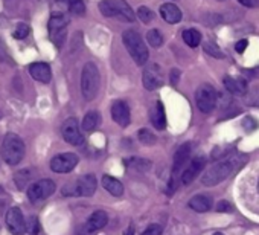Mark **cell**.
<instances>
[{
    "label": "cell",
    "mask_w": 259,
    "mask_h": 235,
    "mask_svg": "<svg viewBox=\"0 0 259 235\" xmlns=\"http://www.w3.org/2000/svg\"><path fill=\"white\" fill-rule=\"evenodd\" d=\"M245 162H247V156H244L241 153L232 154L230 157L221 160V162L209 168L204 172L201 182L204 187H215V185L224 182L230 174H233V172H237Z\"/></svg>",
    "instance_id": "cell-1"
},
{
    "label": "cell",
    "mask_w": 259,
    "mask_h": 235,
    "mask_svg": "<svg viewBox=\"0 0 259 235\" xmlns=\"http://www.w3.org/2000/svg\"><path fill=\"white\" fill-rule=\"evenodd\" d=\"M24 153H26V147H24V142L20 136H17L16 133L5 134L0 154L8 165H19L24 157Z\"/></svg>",
    "instance_id": "cell-2"
},
{
    "label": "cell",
    "mask_w": 259,
    "mask_h": 235,
    "mask_svg": "<svg viewBox=\"0 0 259 235\" xmlns=\"http://www.w3.org/2000/svg\"><path fill=\"white\" fill-rule=\"evenodd\" d=\"M100 84H101V77L100 70H98L96 64L89 61L82 67L81 73V92L84 100L92 101L96 98L98 92H100Z\"/></svg>",
    "instance_id": "cell-3"
},
{
    "label": "cell",
    "mask_w": 259,
    "mask_h": 235,
    "mask_svg": "<svg viewBox=\"0 0 259 235\" xmlns=\"http://www.w3.org/2000/svg\"><path fill=\"white\" fill-rule=\"evenodd\" d=\"M122 42H124L127 51L130 52L131 58L134 60L136 64L143 66L148 61V47L143 43L142 37L136 32V31H125L124 35H122Z\"/></svg>",
    "instance_id": "cell-4"
},
{
    "label": "cell",
    "mask_w": 259,
    "mask_h": 235,
    "mask_svg": "<svg viewBox=\"0 0 259 235\" xmlns=\"http://www.w3.org/2000/svg\"><path fill=\"white\" fill-rule=\"evenodd\" d=\"M100 11L105 17H116L122 21H134L136 14L125 0H102Z\"/></svg>",
    "instance_id": "cell-5"
},
{
    "label": "cell",
    "mask_w": 259,
    "mask_h": 235,
    "mask_svg": "<svg viewBox=\"0 0 259 235\" xmlns=\"http://www.w3.org/2000/svg\"><path fill=\"white\" fill-rule=\"evenodd\" d=\"M98 180L93 174L82 176L78 180L67 183L63 188V195H78V197H92L96 191Z\"/></svg>",
    "instance_id": "cell-6"
},
{
    "label": "cell",
    "mask_w": 259,
    "mask_h": 235,
    "mask_svg": "<svg viewBox=\"0 0 259 235\" xmlns=\"http://www.w3.org/2000/svg\"><path fill=\"white\" fill-rule=\"evenodd\" d=\"M67 24H69V20L63 12H54V14L51 16V19H49V24H47L49 37H51L54 44L58 46V47H61L63 43L66 42Z\"/></svg>",
    "instance_id": "cell-7"
},
{
    "label": "cell",
    "mask_w": 259,
    "mask_h": 235,
    "mask_svg": "<svg viewBox=\"0 0 259 235\" xmlns=\"http://www.w3.org/2000/svg\"><path fill=\"white\" fill-rule=\"evenodd\" d=\"M217 100H218L217 90L211 84H201L195 92L197 107L203 113H212L214 108L217 107Z\"/></svg>",
    "instance_id": "cell-8"
},
{
    "label": "cell",
    "mask_w": 259,
    "mask_h": 235,
    "mask_svg": "<svg viewBox=\"0 0 259 235\" xmlns=\"http://www.w3.org/2000/svg\"><path fill=\"white\" fill-rule=\"evenodd\" d=\"M191 156V144H183L179 147V150L174 154V160H172V172H171V180H169V194L174 192L176 190V180L179 176H181V172L184 170V165L188 164Z\"/></svg>",
    "instance_id": "cell-9"
},
{
    "label": "cell",
    "mask_w": 259,
    "mask_h": 235,
    "mask_svg": "<svg viewBox=\"0 0 259 235\" xmlns=\"http://www.w3.org/2000/svg\"><path fill=\"white\" fill-rule=\"evenodd\" d=\"M57 187L54 180L51 179H41V180H37L32 185H29L28 188V199L31 203H39L47 197H51L55 192Z\"/></svg>",
    "instance_id": "cell-10"
},
{
    "label": "cell",
    "mask_w": 259,
    "mask_h": 235,
    "mask_svg": "<svg viewBox=\"0 0 259 235\" xmlns=\"http://www.w3.org/2000/svg\"><path fill=\"white\" fill-rule=\"evenodd\" d=\"M80 162V159L75 153H61L52 157L51 160V170L58 174H66L70 172Z\"/></svg>",
    "instance_id": "cell-11"
},
{
    "label": "cell",
    "mask_w": 259,
    "mask_h": 235,
    "mask_svg": "<svg viewBox=\"0 0 259 235\" xmlns=\"http://www.w3.org/2000/svg\"><path fill=\"white\" fill-rule=\"evenodd\" d=\"M61 134L67 144L70 145H82L84 142V136L80 130V124L77 121V118H69L63 122V127H61Z\"/></svg>",
    "instance_id": "cell-12"
},
{
    "label": "cell",
    "mask_w": 259,
    "mask_h": 235,
    "mask_svg": "<svg viewBox=\"0 0 259 235\" xmlns=\"http://www.w3.org/2000/svg\"><path fill=\"white\" fill-rule=\"evenodd\" d=\"M108 223V215L104 211H95L89 220L85 221V225L78 231L77 235H92L98 231H101L102 228H105V225Z\"/></svg>",
    "instance_id": "cell-13"
},
{
    "label": "cell",
    "mask_w": 259,
    "mask_h": 235,
    "mask_svg": "<svg viewBox=\"0 0 259 235\" xmlns=\"http://www.w3.org/2000/svg\"><path fill=\"white\" fill-rule=\"evenodd\" d=\"M6 226L14 235H21L26 232V221L20 208H11L6 213Z\"/></svg>",
    "instance_id": "cell-14"
},
{
    "label": "cell",
    "mask_w": 259,
    "mask_h": 235,
    "mask_svg": "<svg viewBox=\"0 0 259 235\" xmlns=\"http://www.w3.org/2000/svg\"><path fill=\"white\" fill-rule=\"evenodd\" d=\"M142 81H143V87L146 90H156V89H159L160 85L163 84L162 69H160L157 64L146 66V69L143 70V75H142Z\"/></svg>",
    "instance_id": "cell-15"
},
{
    "label": "cell",
    "mask_w": 259,
    "mask_h": 235,
    "mask_svg": "<svg viewBox=\"0 0 259 235\" xmlns=\"http://www.w3.org/2000/svg\"><path fill=\"white\" fill-rule=\"evenodd\" d=\"M206 167V157L204 156H197L194 157L191 162L188 164V167L183 170L181 172V183L183 185H189L192 183L197 176L203 171V168Z\"/></svg>",
    "instance_id": "cell-16"
},
{
    "label": "cell",
    "mask_w": 259,
    "mask_h": 235,
    "mask_svg": "<svg viewBox=\"0 0 259 235\" xmlns=\"http://www.w3.org/2000/svg\"><path fill=\"white\" fill-rule=\"evenodd\" d=\"M112 118L120 127H127L130 124V107L125 101H115L112 106Z\"/></svg>",
    "instance_id": "cell-17"
},
{
    "label": "cell",
    "mask_w": 259,
    "mask_h": 235,
    "mask_svg": "<svg viewBox=\"0 0 259 235\" xmlns=\"http://www.w3.org/2000/svg\"><path fill=\"white\" fill-rule=\"evenodd\" d=\"M29 73L31 77L40 83H49L52 78V70L46 63H32L29 66Z\"/></svg>",
    "instance_id": "cell-18"
},
{
    "label": "cell",
    "mask_w": 259,
    "mask_h": 235,
    "mask_svg": "<svg viewBox=\"0 0 259 235\" xmlns=\"http://www.w3.org/2000/svg\"><path fill=\"white\" fill-rule=\"evenodd\" d=\"M160 16L166 23L176 24L181 20V11L174 3H163L160 6Z\"/></svg>",
    "instance_id": "cell-19"
},
{
    "label": "cell",
    "mask_w": 259,
    "mask_h": 235,
    "mask_svg": "<svg viewBox=\"0 0 259 235\" xmlns=\"http://www.w3.org/2000/svg\"><path fill=\"white\" fill-rule=\"evenodd\" d=\"M224 87L229 93L235 95V96H242L247 93V83L239 78L224 77Z\"/></svg>",
    "instance_id": "cell-20"
},
{
    "label": "cell",
    "mask_w": 259,
    "mask_h": 235,
    "mask_svg": "<svg viewBox=\"0 0 259 235\" xmlns=\"http://www.w3.org/2000/svg\"><path fill=\"white\" fill-rule=\"evenodd\" d=\"M189 208L197 213H207L212 208V197L206 194H197L189 200Z\"/></svg>",
    "instance_id": "cell-21"
},
{
    "label": "cell",
    "mask_w": 259,
    "mask_h": 235,
    "mask_svg": "<svg viewBox=\"0 0 259 235\" xmlns=\"http://www.w3.org/2000/svg\"><path fill=\"white\" fill-rule=\"evenodd\" d=\"M151 122H153V126L159 130H163L166 127V115H165V107L163 104L157 101L154 104V107L151 108Z\"/></svg>",
    "instance_id": "cell-22"
},
{
    "label": "cell",
    "mask_w": 259,
    "mask_h": 235,
    "mask_svg": "<svg viewBox=\"0 0 259 235\" xmlns=\"http://www.w3.org/2000/svg\"><path fill=\"white\" fill-rule=\"evenodd\" d=\"M102 187L115 197H120L124 194V185H122L118 179L112 177V176H104L102 177Z\"/></svg>",
    "instance_id": "cell-23"
},
{
    "label": "cell",
    "mask_w": 259,
    "mask_h": 235,
    "mask_svg": "<svg viewBox=\"0 0 259 235\" xmlns=\"http://www.w3.org/2000/svg\"><path fill=\"white\" fill-rule=\"evenodd\" d=\"M101 122V115L96 112V110H92V112H87L82 119V130L84 131H93L96 130V127L100 126Z\"/></svg>",
    "instance_id": "cell-24"
},
{
    "label": "cell",
    "mask_w": 259,
    "mask_h": 235,
    "mask_svg": "<svg viewBox=\"0 0 259 235\" xmlns=\"http://www.w3.org/2000/svg\"><path fill=\"white\" fill-rule=\"evenodd\" d=\"M183 40L189 47H197L201 43V32L197 29H186L183 31Z\"/></svg>",
    "instance_id": "cell-25"
},
{
    "label": "cell",
    "mask_w": 259,
    "mask_h": 235,
    "mask_svg": "<svg viewBox=\"0 0 259 235\" xmlns=\"http://www.w3.org/2000/svg\"><path fill=\"white\" fill-rule=\"evenodd\" d=\"M67 9L75 16H82L85 12V5L82 0H63Z\"/></svg>",
    "instance_id": "cell-26"
},
{
    "label": "cell",
    "mask_w": 259,
    "mask_h": 235,
    "mask_svg": "<svg viewBox=\"0 0 259 235\" xmlns=\"http://www.w3.org/2000/svg\"><path fill=\"white\" fill-rule=\"evenodd\" d=\"M245 104L252 107H259V84H255L245 93Z\"/></svg>",
    "instance_id": "cell-27"
},
{
    "label": "cell",
    "mask_w": 259,
    "mask_h": 235,
    "mask_svg": "<svg viewBox=\"0 0 259 235\" xmlns=\"http://www.w3.org/2000/svg\"><path fill=\"white\" fill-rule=\"evenodd\" d=\"M146 39H148V44H151V46L156 47V49H159V47L163 46V37H162V34H160L159 29L148 31Z\"/></svg>",
    "instance_id": "cell-28"
},
{
    "label": "cell",
    "mask_w": 259,
    "mask_h": 235,
    "mask_svg": "<svg viewBox=\"0 0 259 235\" xmlns=\"http://www.w3.org/2000/svg\"><path fill=\"white\" fill-rule=\"evenodd\" d=\"M203 47H204V52L209 54V57H214V58H218V60L224 58V52L221 51V49L218 47V44H215L214 42H206L203 44Z\"/></svg>",
    "instance_id": "cell-29"
},
{
    "label": "cell",
    "mask_w": 259,
    "mask_h": 235,
    "mask_svg": "<svg viewBox=\"0 0 259 235\" xmlns=\"http://www.w3.org/2000/svg\"><path fill=\"white\" fill-rule=\"evenodd\" d=\"M138 138L139 141L143 144V145H154L157 142V138H156V134L150 130H146V128H140L139 133H138Z\"/></svg>",
    "instance_id": "cell-30"
},
{
    "label": "cell",
    "mask_w": 259,
    "mask_h": 235,
    "mask_svg": "<svg viewBox=\"0 0 259 235\" xmlns=\"http://www.w3.org/2000/svg\"><path fill=\"white\" fill-rule=\"evenodd\" d=\"M29 32H31V28L28 26L26 23H19L16 26V29L12 31V37L17 39V40H23V39H26V37L29 35Z\"/></svg>",
    "instance_id": "cell-31"
},
{
    "label": "cell",
    "mask_w": 259,
    "mask_h": 235,
    "mask_svg": "<svg viewBox=\"0 0 259 235\" xmlns=\"http://www.w3.org/2000/svg\"><path fill=\"white\" fill-rule=\"evenodd\" d=\"M138 17L139 20H142L143 23H150L154 20V12L150 9V8H146V6H140L138 9Z\"/></svg>",
    "instance_id": "cell-32"
},
{
    "label": "cell",
    "mask_w": 259,
    "mask_h": 235,
    "mask_svg": "<svg viewBox=\"0 0 259 235\" xmlns=\"http://www.w3.org/2000/svg\"><path fill=\"white\" fill-rule=\"evenodd\" d=\"M130 165H131V168L140 170V171H148V170L151 168V162H150V160H140V159H131L130 160Z\"/></svg>",
    "instance_id": "cell-33"
},
{
    "label": "cell",
    "mask_w": 259,
    "mask_h": 235,
    "mask_svg": "<svg viewBox=\"0 0 259 235\" xmlns=\"http://www.w3.org/2000/svg\"><path fill=\"white\" fill-rule=\"evenodd\" d=\"M14 180H16L17 188L23 190L24 187H26V182L29 180V172H28V171H20V172H17V174L14 176Z\"/></svg>",
    "instance_id": "cell-34"
},
{
    "label": "cell",
    "mask_w": 259,
    "mask_h": 235,
    "mask_svg": "<svg viewBox=\"0 0 259 235\" xmlns=\"http://www.w3.org/2000/svg\"><path fill=\"white\" fill-rule=\"evenodd\" d=\"M26 231L29 232V234H39V231H40V225H39V220H37V217H31L29 220H28V223H26Z\"/></svg>",
    "instance_id": "cell-35"
},
{
    "label": "cell",
    "mask_w": 259,
    "mask_h": 235,
    "mask_svg": "<svg viewBox=\"0 0 259 235\" xmlns=\"http://www.w3.org/2000/svg\"><path fill=\"white\" fill-rule=\"evenodd\" d=\"M162 226L160 225H151V226H148L143 232H142V235H162Z\"/></svg>",
    "instance_id": "cell-36"
},
{
    "label": "cell",
    "mask_w": 259,
    "mask_h": 235,
    "mask_svg": "<svg viewBox=\"0 0 259 235\" xmlns=\"http://www.w3.org/2000/svg\"><path fill=\"white\" fill-rule=\"evenodd\" d=\"M242 127H244L245 130H249V131H253V130L258 127V122H256L252 116H247V118L242 119Z\"/></svg>",
    "instance_id": "cell-37"
},
{
    "label": "cell",
    "mask_w": 259,
    "mask_h": 235,
    "mask_svg": "<svg viewBox=\"0 0 259 235\" xmlns=\"http://www.w3.org/2000/svg\"><path fill=\"white\" fill-rule=\"evenodd\" d=\"M217 211L218 213H232L233 211V206L227 202V200H221L217 206Z\"/></svg>",
    "instance_id": "cell-38"
},
{
    "label": "cell",
    "mask_w": 259,
    "mask_h": 235,
    "mask_svg": "<svg viewBox=\"0 0 259 235\" xmlns=\"http://www.w3.org/2000/svg\"><path fill=\"white\" fill-rule=\"evenodd\" d=\"M0 60H2V61H9L11 60L8 51H6V46L3 44L2 40H0Z\"/></svg>",
    "instance_id": "cell-39"
},
{
    "label": "cell",
    "mask_w": 259,
    "mask_h": 235,
    "mask_svg": "<svg viewBox=\"0 0 259 235\" xmlns=\"http://www.w3.org/2000/svg\"><path fill=\"white\" fill-rule=\"evenodd\" d=\"M238 2L245 8H258L259 6V0H238Z\"/></svg>",
    "instance_id": "cell-40"
},
{
    "label": "cell",
    "mask_w": 259,
    "mask_h": 235,
    "mask_svg": "<svg viewBox=\"0 0 259 235\" xmlns=\"http://www.w3.org/2000/svg\"><path fill=\"white\" fill-rule=\"evenodd\" d=\"M247 44H249L247 40H239V42L237 43V46H235V51H237L238 54H242L245 49H247Z\"/></svg>",
    "instance_id": "cell-41"
},
{
    "label": "cell",
    "mask_w": 259,
    "mask_h": 235,
    "mask_svg": "<svg viewBox=\"0 0 259 235\" xmlns=\"http://www.w3.org/2000/svg\"><path fill=\"white\" fill-rule=\"evenodd\" d=\"M177 80H179V70L177 69H172V72H171V83H177Z\"/></svg>",
    "instance_id": "cell-42"
},
{
    "label": "cell",
    "mask_w": 259,
    "mask_h": 235,
    "mask_svg": "<svg viewBox=\"0 0 259 235\" xmlns=\"http://www.w3.org/2000/svg\"><path fill=\"white\" fill-rule=\"evenodd\" d=\"M133 231H134V229H133V226L130 225V228L127 229V232H125L124 235H133Z\"/></svg>",
    "instance_id": "cell-43"
},
{
    "label": "cell",
    "mask_w": 259,
    "mask_h": 235,
    "mask_svg": "<svg viewBox=\"0 0 259 235\" xmlns=\"http://www.w3.org/2000/svg\"><path fill=\"white\" fill-rule=\"evenodd\" d=\"M256 190H258V192H259V179H258V185H256Z\"/></svg>",
    "instance_id": "cell-44"
},
{
    "label": "cell",
    "mask_w": 259,
    "mask_h": 235,
    "mask_svg": "<svg viewBox=\"0 0 259 235\" xmlns=\"http://www.w3.org/2000/svg\"><path fill=\"white\" fill-rule=\"evenodd\" d=\"M214 235H224V234H221V232H215Z\"/></svg>",
    "instance_id": "cell-45"
},
{
    "label": "cell",
    "mask_w": 259,
    "mask_h": 235,
    "mask_svg": "<svg viewBox=\"0 0 259 235\" xmlns=\"http://www.w3.org/2000/svg\"><path fill=\"white\" fill-rule=\"evenodd\" d=\"M217 2H224V0H217Z\"/></svg>",
    "instance_id": "cell-46"
}]
</instances>
